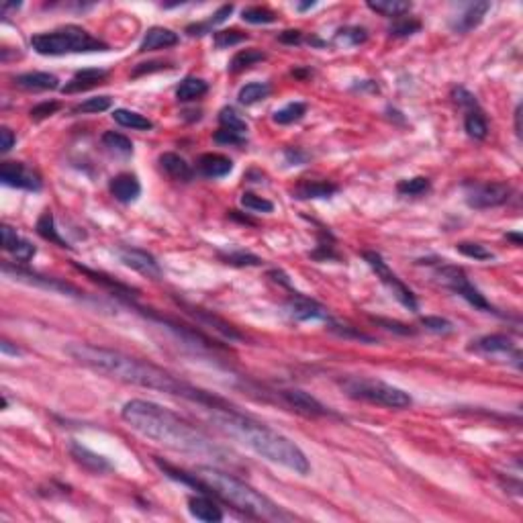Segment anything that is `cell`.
Wrapping results in <instances>:
<instances>
[{"instance_id":"9a60e30c","label":"cell","mask_w":523,"mask_h":523,"mask_svg":"<svg viewBox=\"0 0 523 523\" xmlns=\"http://www.w3.org/2000/svg\"><path fill=\"white\" fill-rule=\"evenodd\" d=\"M491 10V2L483 0V2H468L462 6V10H458V15H454V19L450 21V27L454 33H468L472 29H476L485 15Z\"/></svg>"},{"instance_id":"7dc6e473","label":"cell","mask_w":523,"mask_h":523,"mask_svg":"<svg viewBox=\"0 0 523 523\" xmlns=\"http://www.w3.org/2000/svg\"><path fill=\"white\" fill-rule=\"evenodd\" d=\"M421 31V21L417 19H409V17H400V19H395V23L391 25L389 33L393 37H411L415 33Z\"/></svg>"},{"instance_id":"f6af8a7d","label":"cell","mask_w":523,"mask_h":523,"mask_svg":"<svg viewBox=\"0 0 523 523\" xmlns=\"http://www.w3.org/2000/svg\"><path fill=\"white\" fill-rule=\"evenodd\" d=\"M219 123H221V127H225V129H233L237 133L247 135V123L237 115V111L231 109V107H225V109L219 111Z\"/></svg>"},{"instance_id":"ba28073f","label":"cell","mask_w":523,"mask_h":523,"mask_svg":"<svg viewBox=\"0 0 523 523\" xmlns=\"http://www.w3.org/2000/svg\"><path fill=\"white\" fill-rule=\"evenodd\" d=\"M362 256H364V260L368 262L370 268L376 272V276L380 278V282L391 290V295L399 301L400 305L405 309H409V311H413V313H417V311H419V305H417V299H415L413 290H411V288L389 268V264L384 262V258H382L378 251H364Z\"/></svg>"},{"instance_id":"4316f807","label":"cell","mask_w":523,"mask_h":523,"mask_svg":"<svg viewBox=\"0 0 523 523\" xmlns=\"http://www.w3.org/2000/svg\"><path fill=\"white\" fill-rule=\"evenodd\" d=\"M159 166L170 178H174L178 182H190L192 176H194L190 164L186 162L185 157L178 154H172V152H166V154L159 155Z\"/></svg>"},{"instance_id":"1f68e13d","label":"cell","mask_w":523,"mask_h":523,"mask_svg":"<svg viewBox=\"0 0 523 523\" xmlns=\"http://www.w3.org/2000/svg\"><path fill=\"white\" fill-rule=\"evenodd\" d=\"M464 129H466V133H468L472 139H481V141L487 139V135H489V125H487V119H485L481 107H478V109H472V111H466Z\"/></svg>"},{"instance_id":"ab89813d","label":"cell","mask_w":523,"mask_h":523,"mask_svg":"<svg viewBox=\"0 0 523 523\" xmlns=\"http://www.w3.org/2000/svg\"><path fill=\"white\" fill-rule=\"evenodd\" d=\"M270 94V86L266 84V82H249L246 84L240 94H237V100L242 102V104H256V102H260V100H264L266 96Z\"/></svg>"},{"instance_id":"44dd1931","label":"cell","mask_w":523,"mask_h":523,"mask_svg":"<svg viewBox=\"0 0 523 523\" xmlns=\"http://www.w3.org/2000/svg\"><path fill=\"white\" fill-rule=\"evenodd\" d=\"M109 190H111V194H113L119 203L129 205V203H133V201L139 198V194H141V185H139V180H137L135 174H119V176H115V178L111 180Z\"/></svg>"},{"instance_id":"91938a15","label":"cell","mask_w":523,"mask_h":523,"mask_svg":"<svg viewBox=\"0 0 523 523\" xmlns=\"http://www.w3.org/2000/svg\"><path fill=\"white\" fill-rule=\"evenodd\" d=\"M284 155H286V162H288V164H292V166H299V164H303V162L307 159V155L301 154L299 150H292V148H290V150H286Z\"/></svg>"},{"instance_id":"ee69618b","label":"cell","mask_w":523,"mask_h":523,"mask_svg":"<svg viewBox=\"0 0 523 523\" xmlns=\"http://www.w3.org/2000/svg\"><path fill=\"white\" fill-rule=\"evenodd\" d=\"M430 186V180L426 176H415V178L400 180L399 185H397V192L403 194V196H419V194L428 192Z\"/></svg>"},{"instance_id":"f1b7e54d","label":"cell","mask_w":523,"mask_h":523,"mask_svg":"<svg viewBox=\"0 0 523 523\" xmlns=\"http://www.w3.org/2000/svg\"><path fill=\"white\" fill-rule=\"evenodd\" d=\"M35 229H37V233H39L45 242L56 244L58 247H65V249H70V244L63 240L62 235L58 233V229H56V219H54V213H52V211H45L43 215L39 217V221H37Z\"/></svg>"},{"instance_id":"d6986e66","label":"cell","mask_w":523,"mask_h":523,"mask_svg":"<svg viewBox=\"0 0 523 523\" xmlns=\"http://www.w3.org/2000/svg\"><path fill=\"white\" fill-rule=\"evenodd\" d=\"M109 76L107 70L102 68H84L80 72L74 74V78L70 82H65V86H62L63 94H74V93H84L91 91L94 86L102 84V80Z\"/></svg>"},{"instance_id":"680465c9","label":"cell","mask_w":523,"mask_h":523,"mask_svg":"<svg viewBox=\"0 0 523 523\" xmlns=\"http://www.w3.org/2000/svg\"><path fill=\"white\" fill-rule=\"evenodd\" d=\"M166 68V63L164 62H150V63H139L135 70H133V78H137V76H141V74H150V72H157V70H164Z\"/></svg>"},{"instance_id":"e0dca14e","label":"cell","mask_w":523,"mask_h":523,"mask_svg":"<svg viewBox=\"0 0 523 523\" xmlns=\"http://www.w3.org/2000/svg\"><path fill=\"white\" fill-rule=\"evenodd\" d=\"M15 86L29 91V93H47V91H58L60 80L56 74L49 72H25L13 78Z\"/></svg>"},{"instance_id":"6f0895ef","label":"cell","mask_w":523,"mask_h":523,"mask_svg":"<svg viewBox=\"0 0 523 523\" xmlns=\"http://www.w3.org/2000/svg\"><path fill=\"white\" fill-rule=\"evenodd\" d=\"M278 41L282 43H288V45H299L303 41V31L299 29H288V31H282L278 35Z\"/></svg>"},{"instance_id":"8d00e7d4","label":"cell","mask_w":523,"mask_h":523,"mask_svg":"<svg viewBox=\"0 0 523 523\" xmlns=\"http://www.w3.org/2000/svg\"><path fill=\"white\" fill-rule=\"evenodd\" d=\"M313 260H338V251H336V240L331 235L329 229L321 227L319 231V242H317V249L309 253Z\"/></svg>"},{"instance_id":"b9f144b4","label":"cell","mask_w":523,"mask_h":523,"mask_svg":"<svg viewBox=\"0 0 523 523\" xmlns=\"http://www.w3.org/2000/svg\"><path fill=\"white\" fill-rule=\"evenodd\" d=\"M113 107V98L111 96H93L80 104H76L72 109L74 115H80V113H104Z\"/></svg>"},{"instance_id":"9c48e42d","label":"cell","mask_w":523,"mask_h":523,"mask_svg":"<svg viewBox=\"0 0 523 523\" xmlns=\"http://www.w3.org/2000/svg\"><path fill=\"white\" fill-rule=\"evenodd\" d=\"M466 205L472 209H494L509 201L511 186L505 182H476L468 180L462 185Z\"/></svg>"},{"instance_id":"74e56055","label":"cell","mask_w":523,"mask_h":523,"mask_svg":"<svg viewBox=\"0 0 523 523\" xmlns=\"http://www.w3.org/2000/svg\"><path fill=\"white\" fill-rule=\"evenodd\" d=\"M102 146L109 150V152H113V154L117 155H133V143H131V139L129 137H125L121 133H117V131H107L104 135H102Z\"/></svg>"},{"instance_id":"681fc988","label":"cell","mask_w":523,"mask_h":523,"mask_svg":"<svg viewBox=\"0 0 523 523\" xmlns=\"http://www.w3.org/2000/svg\"><path fill=\"white\" fill-rule=\"evenodd\" d=\"M456 249L460 251L462 256L472 258V260H478V262H483V260H492V258H494V253H492L491 249H487L483 244H476V242H460V244L456 246Z\"/></svg>"},{"instance_id":"6da1fadb","label":"cell","mask_w":523,"mask_h":523,"mask_svg":"<svg viewBox=\"0 0 523 523\" xmlns=\"http://www.w3.org/2000/svg\"><path fill=\"white\" fill-rule=\"evenodd\" d=\"M68 356L76 360L78 364L94 370L98 374H104L109 378L121 380L125 384H135L141 389L159 391L172 397L196 403L207 409H231V405L225 399L217 397L213 393H207L194 384H188L185 380L176 378L168 370L159 368L148 360H139L133 356H127L123 352L100 348L93 343H72L68 345Z\"/></svg>"},{"instance_id":"7bdbcfd3","label":"cell","mask_w":523,"mask_h":523,"mask_svg":"<svg viewBox=\"0 0 523 523\" xmlns=\"http://www.w3.org/2000/svg\"><path fill=\"white\" fill-rule=\"evenodd\" d=\"M327 329L331 331V334H336L339 338H345V339H360V341H368V343H374V338L368 336V334H364V331H360V329H356V327H352V325H345V323H339V321H327Z\"/></svg>"},{"instance_id":"4fadbf2b","label":"cell","mask_w":523,"mask_h":523,"mask_svg":"<svg viewBox=\"0 0 523 523\" xmlns=\"http://www.w3.org/2000/svg\"><path fill=\"white\" fill-rule=\"evenodd\" d=\"M276 395L284 400L292 411H297L299 415H305V417H311V419L334 415L323 403H319L315 397H311L309 393L301 391V389H284V391H278Z\"/></svg>"},{"instance_id":"cb8c5ba5","label":"cell","mask_w":523,"mask_h":523,"mask_svg":"<svg viewBox=\"0 0 523 523\" xmlns=\"http://www.w3.org/2000/svg\"><path fill=\"white\" fill-rule=\"evenodd\" d=\"M196 168L207 178H223L233 170V162L223 154H203L196 162Z\"/></svg>"},{"instance_id":"60d3db41","label":"cell","mask_w":523,"mask_h":523,"mask_svg":"<svg viewBox=\"0 0 523 523\" xmlns=\"http://www.w3.org/2000/svg\"><path fill=\"white\" fill-rule=\"evenodd\" d=\"M242 19L251 25H270L276 21V13L266 6H247L242 10Z\"/></svg>"},{"instance_id":"9f6ffc18","label":"cell","mask_w":523,"mask_h":523,"mask_svg":"<svg viewBox=\"0 0 523 523\" xmlns=\"http://www.w3.org/2000/svg\"><path fill=\"white\" fill-rule=\"evenodd\" d=\"M15 141H17V135L8 127H2L0 129V152L2 154L10 152V148L15 146Z\"/></svg>"},{"instance_id":"52a82bcc","label":"cell","mask_w":523,"mask_h":523,"mask_svg":"<svg viewBox=\"0 0 523 523\" xmlns=\"http://www.w3.org/2000/svg\"><path fill=\"white\" fill-rule=\"evenodd\" d=\"M433 278L444 286L448 288L450 292L458 295L460 299H464L468 305H472L478 311H485V313H497L491 303L485 299V295L470 282V278L466 276V272L462 270L460 266H454V264H446V260L437 262L435 268H433Z\"/></svg>"},{"instance_id":"7a4b0ae2","label":"cell","mask_w":523,"mask_h":523,"mask_svg":"<svg viewBox=\"0 0 523 523\" xmlns=\"http://www.w3.org/2000/svg\"><path fill=\"white\" fill-rule=\"evenodd\" d=\"M121 417L131 430L168 450L215 462H225L227 458L225 448L217 446L209 435L157 403L143 399L127 400L121 409Z\"/></svg>"},{"instance_id":"e575fe53","label":"cell","mask_w":523,"mask_h":523,"mask_svg":"<svg viewBox=\"0 0 523 523\" xmlns=\"http://www.w3.org/2000/svg\"><path fill=\"white\" fill-rule=\"evenodd\" d=\"M113 119H115V123L129 127V129H137V131H150V129H154V123L148 117H143V115H139L135 111H129V109H117L113 113Z\"/></svg>"},{"instance_id":"836d02e7","label":"cell","mask_w":523,"mask_h":523,"mask_svg":"<svg viewBox=\"0 0 523 523\" xmlns=\"http://www.w3.org/2000/svg\"><path fill=\"white\" fill-rule=\"evenodd\" d=\"M366 39H368V31L364 27L350 25V27H343V29H339L336 33L334 45H338V47H356V45H362Z\"/></svg>"},{"instance_id":"be15d7a7","label":"cell","mask_w":523,"mask_h":523,"mask_svg":"<svg viewBox=\"0 0 523 523\" xmlns=\"http://www.w3.org/2000/svg\"><path fill=\"white\" fill-rule=\"evenodd\" d=\"M505 237H507V240H511V242H513V244H515V246H517V247H520L523 244L522 233H507Z\"/></svg>"},{"instance_id":"4dcf8cb0","label":"cell","mask_w":523,"mask_h":523,"mask_svg":"<svg viewBox=\"0 0 523 523\" xmlns=\"http://www.w3.org/2000/svg\"><path fill=\"white\" fill-rule=\"evenodd\" d=\"M231 13H233V4H225V6H221V8L217 10L215 15H213L209 21H205V23H196V25H188V27H186V33H188L190 37H203V35H207V33L213 31L217 25L225 23V21H227V17H229Z\"/></svg>"},{"instance_id":"bcb514c9","label":"cell","mask_w":523,"mask_h":523,"mask_svg":"<svg viewBox=\"0 0 523 523\" xmlns=\"http://www.w3.org/2000/svg\"><path fill=\"white\" fill-rule=\"evenodd\" d=\"M242 205L251 213H272L274 211V205L268 198H264L260 194H253V192H244L242 194Z\"/></svg>"},{"instance_id":"603a6c76","label":"cell","mask_w":523,"mask_h":523,"mask_svg":"<svg viewBox=\"0 0 523 523\" xmlns=\"http://www.w3.org/2000/svg\"><path fill=\"white\" fill-rule=\"evenodd\" d=\"M338 185L329 180H301L299 185L292 188V196L299 201H309V198H329L338 192Z\"/></svg>"},{"instance_id":"8fae6325","label":"cell","mask_w":523,"mask_h":523,"mask_svg":"<svg viewBox=\"0 0 523 523\" xmlns=\"http://www.w3.org/2000/svg\"><path fill=\"white\" fill-rule=\"evenodd\" d=\"M284 309H286V315L299 323H305V321H325L327 323V321H331L329 311L321 303H317L315 299H309L297 290L288 297V301L284 303Z\"/></svg>"},{"instance_id":"30bf717a","label":"cell","mask_w":523,"mask_h":523,"mask_svg":"<svg viewBox=\"0 0 523 523\" xmlns=\"http://www.w3.org/2000/svg\"><path fill=\"white\" fill-rule=\"evenodd\" d=\"M2 272H4V276L19 280V282H25V284H31V286H41V288H47V290H56V292H62V295L84 299V292H80L74 284H68V282H63L60 278L41 276V274L31 272V270H25L21 266H13L10 262L2 264Z\"/></svg>"},{"instance_id":"484cf974","label":"cell","mask_w":523,"mask_h":523,"mask_svg":"<svg viewBox=\"0 0 523 523\" xmlns=\"http://www.w3.org/2000/svg\"><path fill=\"white\" fill-rule=\"evenodd\" d=\"M70 454H72V458H74V460L78 462L82 468H86L88 472L102 474V472L111 470V464H109L107 458H102V456L94 454V452H91L88 448L80 446L78 442H72V444H70Z\"/></svg>"},{"instance_id":"3957f363","label":"cell","mask_w":523,"mask_h":523,"mask_svg":"<svg viewBox=\"0 0 523 523\" xmlns=\"http://www.w3.org/2000/svg\"><path fill=\"white\" fill-rule=\"evenodd\" d=\"M209 411L213 413L211 417H213L217 430L242 442L260 458L280 464V466H284L301 476H307L311 472V464H309L305 452L286 435L247 417L233 407L231 409H209Z\"/></svg>"},{"instance_id":"d4e9b609","label":"cell","mask_w":523,"mask_h":523,"mask_svg":"<svg viewBox=\"0 0 523 523\" xmlns=\"http://www.w3.org/2000/svg\"><path fill=\"white\" fill-rule=\"evenodd\" d=\"M182 307L192 315V317H196V319H201L203 323H207L209 327H213V329H217L221 336H225L227 339H231V341H240V339H244V336L233 327V325H229L227 321H223L221 317H217V315H213V313H209V311H205V309H198V307H194V305H186V303H182Z\"/></svg>"},{"instance_id":"ac0fdd59","label":"cell","mask_w":523,"mask_h":523,"mask_svg":"<svg viewBox=\"0 0 523 523\" xmlns=\"http://www.w3.org/2000/svg\"><path fill=\"white\" fill-rule=\"evenodd\" d=\"M0 233H2V247H4V251H8V253H13L19 262H29L33 256H35V246H33L31 242H27L25 237H21L13 227H8V225H2L0 227Z\"/></svg>"},{"instance_id":"8992f818","label":"cell","mask_w":523,"mask_h":523,"mask_svg":"<svg viewBox=\"0 0 523 523\" xmlns=\"http://www.w3.org/2000/svg\"><path fill=\"white\" fill-rule=\"evenodd\" d=\"M341 391L350 399L364 400V403L387 407V409H407L413 403L409 393H405L403 389H397V387H393L384 380H376V378H358V376L343 378Z\"/></svg>"},{"instance_id":"2e32d148","label":"cell","mask_w":523,"mask_h":523,"mask_svg":"<svg viewBox=\"0 0 523 523\" xmlns=\"http://www.w3.org/2000/svg\"><path fill=\"white\" fill-rule=\"evenodd\" d=\"M470 350L478 352V354H485V356H507V354H511L513 358L522 360V352L513 345L511 339L507 336H501V334H492V336H485V338L472 341Z\"/></svg>"},{"instance_id":"d590c367","label":"cell","mask_w":523,"mask_h":523,"mask_svg":"<svg viewBox=\"0 0 523 523\" xmlns=\"http://www.w3.org/2000/svg\"><path fill=\"white\" fill-rule=\"evenodd\" d=\"M219 258L235 268H251V266H262V258H258L251 251L244 249H233V251H219Z\"/></svg>"},{"instance_id":"e7e4bbea","label":"cell","mask_w":523,"mask_h":523,"mask_svg":"<svg viewBox=\"0 0 523 523\" xmlns=\"http://www.w3.org/2000/svg\"><path fill=\"white\" fill-rule=\"evenodd\" d=\"M315 4H317L315 0H309V2H299V4H297V10H301V13H303V10H309V8H313Z\"/></svg>"},{"instance_id":"ffe728a7","label":"cell","mask_w":523,"mask_h":523,"mask_svg":"<svg viewBox=\"0 0 523 523\" xmlns=\"http://www.w3.org/2000/svg\"><path fill=\"white\" fill-rule=\"evenodd\" d=\"M188 511H190L192 517H196V520H201V522L217 523L223 520L221 507L213 501L211 494H205V492L188 499Z\"/></svg>"},{"instance_id":"c3c4849f","label":"cell","mask_w":523,"mask_h":523,"mask_svg":"<svg viewBox=\"0 0 523 523\" xmlns=\"http://www.w3.org/2000/svg\"><path fill=\"white\" fill-rule=\"evenodd\" d=\"M247 39L246 33L237 31V29H229V31H215L213 35V43H215L217 49H227V47H233V45H240Z\"/></svg>"},{"instance_id":"6125c7cd","label":"cell","mask_w":523,"mask_h":523,"mask_svg":"<svg viewBox=\"0 0 523 523\" xmlns=\"http://www.w3.org/2000/svg\"><path fill=\"white\" fill-rule=\"evenodd\" d=\"M515 133L517 137H522V107H517L515 111Z\"/></svg>"},{"instance_id":"7402d4cb","label":"cell","mask_w":523,"mask_h":523,"mask_svg":"<svg viewBox=\"0 0 523 523\" xmlns=\"http://www.w3.org/2000/svg\"><path fill=\"white\" fill-rule=\"evenodd\" d=\"M178 41H180L178 33H174L172 29L152 27V29H148V33L143 35L139 52L146 54V52H155V49H168V47H174Z\"/></svg>"},{"instance_id":"f5cc1de1","label":"cell","mask_w":523,"mask_h":523,"mask_svg":"<svg viewBox=\"0 0 523 523\" xmlns=\"http://www.w3.org/2000/svg\"><path fill=\"white\" fill-rule=\"evenodd\" d=\"M372 323L380 325L382 329L387 331H393L397 336H415V329L407 323H400V321H393V319H384V317H370Z\"/></svg>"},{"instance_id":"f546056e","label":"cell","mask_w":523,"mask_h":523,"mask_svg":"<svg viewBox=\"0 0 523 523\" xmlns=\"http://www.w3.org/2000/svg\"><path fill=\"white\" fill-rule=\"evenodd\" d=\"M209 93V84L203 80V78H196V76H188L180 82L178 91H176V98L180 102H190V100H196L201 96Z\"/></svg>"},{"instance_id":"f35d334b","label":"cell","mask_w":523,"mask_h":523,"mask_svg":"<svg viewBox=\"0 0 523 523\" xmlns=\"http://www.w3.org/2000/svg\"><path fill=\"white\" fill-rule=\"evenodd\" d=\"M305 115H307V104L305 102H288L286 107L278 109L272 119L278 125H290L301 121Z\"/></svg>"},{"instance_id":"db71d44e","label":"cell","mask_w":523,"mask_h":523,"mask_svg":"<svg viewBox=\"0 0 523 523\" xmlns=\"http://www.w3.org/2000/svg\"><path fill=\"white\" fill-rule=\"evenodd\" d=\"M60 109H62V104H60V102H56V100H45V102H39L37 107H33L31 109V119H35V121L47 119V117L56 115Z\"/></svg>"},{"instance_id":"f907efd6","label":"cell","mask_w":523,"mask_h":523,"mask_svg":"<svg viewBox=\"0 0 523 523\" xmlns=\"http://www.w3.org/2000/svg\"><path fill=\"white\" fill-rule=\"evenodd\" d=\"M421 325L431 331V334H437V336H448L454 331V323L444 319V317H421Z\"/></svg>"},{"instance_id":"11a10c76","label":"cell","mask_w":523,"mask_h":523,"mask_svg":"<svg viewBox=\"0 0 523 523\" xmlns=\"http://www.w3.org/2000/svg\"><path fill=\"white\" fill-rule=\"evenodd\" d=\"M454 100H456V104L462 107L464 111H472V109H478V102H476V96L474 94H470L466 88H454Z\"/></svg>"},{"instance_id":"83f0119b","label":"cell","mask_w":523,"mask_h":523,"mask_svg":"<svg viewBox=\"0 0 523 523\" xmlns=\"http://www.w3.org/2000/svg\"><path fill=\"white\" fill-rule=\"evenodd\" d=\"M368 8L389 19H400L413 8V4L407 0H370Z\"/></svg>"},{"instance_id":"d6a6232c","label":"cell","mask_w":523,"mask_h":523,"mask_svg":"<svg viewBox=\"0 0 523 523\" xmlns=\"http://www.w3.org/2000/svg\"><path fill=\"white\" fill-rule=\"evenodd\" d=\"M264 60H266V54L260 52V49H256V47H251V49H242V52H237V54L231 58L227 70H229L231 74H240V72L247 70L249 65H253V63L258 62H264Z\"/></svg>"},{"instance_id":"816d5d0a","label":"cell","mask_w":523,"mask_h":523,"mask_svg":"<svg viewBox=\"0 0 523 523\" xmlns=\"http://www.w3.org/2000/svg\"><path fill=\"white\" fill-rule=\"evenodd\" d=\"M213 139L221 146H246L247 143V135L237 133L233 129H225V127H219V131H215Z\"/></svg>"},{"instance_id":"7c38bea8","label":"cell","mask_w":523,"mask_h":523,"mask_svg":"<svg viewBox=\"0 0 523 523\" xmlns=\"http://www.w3.org/2000/svg\"><path fill=\"white\" fill-rule=\"evenodd\" d=\"M0 182L10 188H21V190H31L39 192L41 190V178L37 172L29 170L21 162H2L0 166Z\"/></svg>"},{"instance_id":"277c9868","label":"cell","mask_w":523,"mask_h":523,"mask_svg":"<svg viewBox=\"0 0 523 523\" xmlns=\"http://www.w3.org/2000/svg\"><path fill=\"white\" fill-rule=\"evenodd\" d=\"M194 474L205 483L211 497L221 499L223 503L231 505L233 509L246 513L253 520H268V522H288L295 515L284 511L272 499L258 492L246 485L244 481L235 478L233 474L219 470L215 466H196Z\"/></svg>"},{"instance_id":"94428289","label":"cell","mask_w":523,"mask_h":523,"mask_svg":"<svg viewBox=\"0 0 523 523\" xmlns=\"http://www.w3.org/2000/svg\"><path fill=\"white\" fill-rule=\"evenodd\" d=\"M0 352H2L4 356H21V350H19V348H13L8 339H2V341H0Z\"/></svg>"},{"instance_id":"5bb4252c","label":"cell","mask_w":523,"mask_h":523,"mask_svg":"<svg viewBox=\"0 0 523 523\" xmlns=\"http://www.w3.org/2000/svg\"><path fill=\"white\" fill-rule=\"evenodd\" d=\"M119 258L125 266H129L131 270L143 274V276L152 278V280H159L162 278V268L157 264L152 253H148L146 249H137V247H119Z\"/></svg>"},{"instance_id":"5b68a950","label":"cell","mask_w":523,"mask_h":523,"mask_svg":"<svg viewBox=\"0 0 523 523\" xmlns=\"http://www.w3.org/2000/svg\"><path fill=\"white\" fill-rule=\"evenodd\" d=\"M31 47L39 56H68V54H93L107 52L109 43L94 37L86 29L76 25H65L54 31L37 33L31 37Z\"/></svg>"},{"instance_id":"03108f58","label":"cell","mask_w":523,"mask_h":523,"mask_svg":"<svg viewBox=\"0 0 523 523\" xmlns=\"http://www.w3.org/2000/svg\"><path fill=\"white\" fill-rule=\"evenodd\" d=\"M19 6H21V2H13V4H8V2H4V4H2V13H4V15H6V10H17V8H19Z\"/></svg>"}]
</instances>
